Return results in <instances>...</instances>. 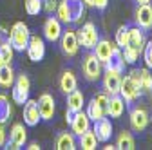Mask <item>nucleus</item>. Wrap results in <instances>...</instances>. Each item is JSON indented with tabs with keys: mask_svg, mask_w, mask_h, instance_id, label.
Masks as SVG:
<instances>
[{
	"mask_svg": "<svg viewBox=\"0 0 152 150\" xmlns=\"http://www.w3.org/2000/svg\"><path fill=\"white\" fill-rule=\"evenodd\" d=\"M85 15V4L82 0H62L56 6V16L62 24L80 22Z\"/></svg>",
	"mask_w": 152,
	"mask_h": 150,
	"instance_id": "nucleus-2",
	"label": "nucleus"
},
{
	"mask_svg": "<svg viewBox=\"0 0 152 150\" xmlns=\"http://www.w3.org/2000/svg\"><path fill=\"white\" fill-rule=\"evenodd\" d=\"M136 25L141 29L152 27V6L150 4H138L136 7Z\"/></svg>",
	"mask_w": 152,
	"mask_h": 150,
	"instance_id": "nucleus-16",
	"label": "nucleus"
},
{
	"mask_svg": "<svg viewBox=\"0 0 152 150\" xmlns=\"http://www.w3.org/2000/svg\"><path fill=\"white\" fill-rule=\"evenodd\" d=\"M60 47H62V52L65 56H76V52H78V49H80V44H78V36H76L74 29L62 31V34H60Z\"/></svg>",
	"mask_w": 152,
	"mask_h": 150,
	"instance_id": "nucleus-6",
	"label": "nucleus"
},
{
	"mask_svg": "<svg viewBox=\"0 0 152 150\" xmlns=\"http://www.w3.org/2000/svg\"><path fill=\"white\" fill-rule=\"evenodd\" d=\"M29 92H31V82L26 74H18L15 78V83H13V90H11V98L15 103L18 105H24L27 100H29Z\"/></svg>",
	"mask_w": 152,
	"mask_h": 150,
	"instance_id": "nucleus-4",
	"label": "nucleus"
},
{
	"mask_svg": "<svg viewBox=\"0 0 152 150\" xmlns=\"http://www.w3.org/2000/svg\"><path fill=\"white\" fill-rule=\"evenodd\" d=\"M80 146L83 148V150H94L98 146V139H96V136H94V132L89 128V130H85V132L80 136Z\"/></svg>",
	"mask_w": 152,
	"mask_h": 150,
	"instance_id": "nucleus-27",
	"label": "nucleus"
},
{
	"mask_svg": "<svg viewBox=\"0 0 152 150\" xmlns=\"http://www.w3.org/2000/svg\"><path fill=\"white\" fill-rule=\"evenodd\" d=\"M83 105H85V98H83V94H82L78 89H74L72 92H69V94H67V108L69 110L78 112V110L83 108Z\"/></svg>",
	"mask_w": 152,
	"mask_h": 150,
	"instance_id": "nucleus-23",
	"label": "nucleus"
},
{
	"mask_svg": "<svg viewBox=\"0 0 152 150\" xmlns=\"http://www.w3.org/2000/svg\"><path fill=\"white\" fill-rule=\"evenodd\" d=\"M36 103H38V110H40V118L42 119L49 121V119L54 118V110L56 108H54V98L51 94L44 92V94L36 100Z\"/></svg>",
	"mask_w": 152,
	"mask_h": 150,
	"instance_id": "nucleus-14",
	"label": "nucleus"
},
{
	"mask_svg": "<svg viewBox=\"0 0 152 150\" xmlns=\"http://www.w3.org/2000/svg\"><path fill=\"white\" fill-rule=\"evenodd\" d=\"M29 36H31L29 27L24 22H15L13 27L9 29V44L13 45L15 51L24 52L27 47V42H29Z\"/></svg>",
	"mask_w": 152,
	"mask_h": 150,
	"instance_id": "nucleus-3",
	"label": "nucleus"
},
{
	"mask_svg": "<svg viewBox=\"0 0 152 150\" xmlns=\"http://www.w3.org/2000/svg\"><path fill=\"white\" fill-rule=\"evenodd\" d=\"M114 47H116V45L110 44L109 40H98V44L94 45V54H96V58L102 63H105L109 60V56H110V52H112Z\"/></svg>",
	"mask_w": 152,
	"mask_h": 150,
	"instance_id": "nucleus-21",
	"label": "nucleus"
},
{
	"mask_svg": "<svg viewBox=\"0 0 152 150\" xmlns=\"http://www.w3.org/2000/svg\"><path fill=\"white\" fill-rule=\"evenodd\" d=\"M27 148H29V150H38V148H40V146H38L36 143H31V145H29Z\"/></svg>",
	"mask_w": 152,
	"mask_h": 150,
	"instance_id": "nucleus-40",
	"label": "nucleus"
},
{
	"mask_svg": "<svg viewBox=\"0 0 152 150\" xmlns=\"http://www.w3.org/2000/svg\"><path fill=\"white\" fill-rule=\"evenodd\" d=\"M87 116H89V119L91 121H98V119H102V118H105L107 114H105V110L102 108V105L96 101V100H91L89 103H87Z\"/></svg>",
	"mask_w": 152,
	"mask_h": 150,
	"instance_id": "nucleus-25",
	"label": "nucleus"
},
{
	"mask_svg": "<svg viewBox=\"0 0 152 150\" xmlns=\"http://www.w3.org/2000/svg\"><path fill=\"white\" fill-rule=\"evenodd\" d=\"M116 148H120V150H132V148H136V143H134V138H132V134L127 132V130H123V132L118 136Z\"/></svg>",
	"mask_w": 152,
	"mask_h": 150,
	"instance_id": "nucleus-28",
	"label": "nucleus"
},
{
	"mask_svg": "<svg viewBox=\"0 0 152 150\" xmlns=\"http://www.w3.org/2000/svg\"><path fill=\"white\" fill-rule=\"evenodd\" d=\"M24 7H26V13L29 16H36L42 11V0H26Z\"/></svg>",
	"mask_w": 152,
	"mask_h": 150,
	"instance_id": "nucleus-31",
	"label": "nucleus"
},
{
	"mask_svg": "<svg viewBox=\"0 0 152 150\" xmlns=\"http://www.w3.org/2000/svg\"><path fill=\"white\" fill-rule=\"evenodd\" d=\"M6 145V130L2 127V123H0V146H4Z\"/></svg>",
	"mask_w": 152,
	"mask_h": 150,
	"instance_id": "nucleus-38",
	"label": "nucleus"
},
{
	"mask_svg": "<svg viewBox=\"0 0 152 150\" xmlns=\"http://www.w3.org/2000/svg\"><path fill=\"white\" fill-rule=\"evenodd\" d=\"M40 121H42V118H40V110H38L36 100H27L24 103V123L27 127H36Z\"/></svg>",
	"mask_w": 152,
	"mask_h": 150,
	"instance_id": "nucleus-15",
	"label": "nucleus"
},
{
	"mask_svg": "<svg viewBox=\"0 0 152 150\" xmlns=\"http://www.w3.org/2000/svg\"><path fill=\"white\" fill-rule=\"evenodd\" d=\"M140 94H141L140 87L132 82V78L129 76V74H127L125 78H121V83H120V96L125 100V103H130V101L138 100Z\"/></svg>",
	"mask_w": 152,
	"mask_h": 150,
	"instance_id": "nucleus-10",
	"label": "nucleus"
},
{
	"mask_svg": "<svg viewBox=\"0 0 152 150\" xmlns=\"http://www.w3.org/2000/svg\"><path fill=\"white\" fill-rule=\"evenodd\" d=\"M123 69H125V58H123L121 49L116 45V47L112 49L109 60L105 62V71H114V72H120V74H121Z\"/></svg>",
	"mask_w": 152,
	"mask_h": 150,
	"instance_id": "nucleus-18",
	"label": "nucleus"
},
{
	"mask_svg": "<svg viewBox=\"0 0 152 150\" xmlns=\"http://www.w3.org/2000/svg\"><path fill=\"white\" fill-rule=\"evenodd\" d=\"M11 118V103L7 100V96L0 94V123H6Z\"/></svg>",
	"mask_w": 152,
	"mask_h": 150,
	"instance_id": "nucleus-30",
	"label": "nucleus"
},
{
	"mask_svg": "<svg viewBox=\"0 0 152 150\" xmlns=\"http://www.w3.org/2000/svg\"><path fill=\"white\" fill-rule=\"evenodd\" d=\"M103 148H105V150H114V148H116V145H105Z\"/></svg>",
	"mask_w": 152,
	"mask_h": 150,
	"instance_id": "nucleus-41",
	"label": "nucleus"
},
{
	"mask_svg": "<svg viewBox=\"0 0 152 150\" xmlns=\"http://www.w3.org/2000/svg\"><path fill=\"white\" fill-rule=\"evenodd\" d=\"M27 141V132H26V127L22 123H15L13 128L9 130V139L6 143V148H11V150H18L22 148Z\"/></svg>",
	"mask_w": 152,
	"mask_h": 150,
	"instance_id": "nucleus-9",
	"label": "nucleus"
},
{
	"mask_svg": "<svg viewBox=\"0 0 152 150\" xmlns=\"http://www.w3.org/2000/svg\"><path fill=\"white\" fill-rule=\"evenodd\" d=\"M141 54H143V60H145L147 69H152V40L145 44V47H143V52H141Z\"/></svg>",
	"mask_w": 152,
	"mask_h": 150,
	"instance_id": "nucleus-33",
	"label": "nucleus"
},
{
	"mask_svg": "<svg viewBox=\"0 0 152 150\" xmlns=\"http://www.w3.org/2000/svg\"><path fill=\"white\" fill-rule=\"evenodd\" d=\"M76 87H78V80H76L74 72L72 71H64L62 76H60V89H62V92L69 94V92H72Z\"/></svg>",
	"mask_w": 152,
	"mask_h": 150,
	"instance_id": "nucleus-22",
	"label": "nucleus"
},
{
	"mask_svg": "<svg viewBox=\"0 0 152 150\" xmlns=\"http://www.w3.org/2000/svg\"><path fill=\"white\" fill-rule=\"evenodd\" d=\"M13 52H15V49H13L11 44H6V45L0 47V54H2V58H4L6 63H11L13 62Z\"/></svg>",
	"mask_w": 152,
	"mask_h": 150,
	"instance_id": "nucleus-34",
	"label": "nucleus"
},
{
	"mask_svg": "<svg viewBox=\"0 0 152 150\" xmlns=\"http://www.w3.org/2000/svg\"><path fill=\"white\" fill-rule=\"evenodd\" d=\"M107 6H109V0H94V4H92V7H96L100 11H103Z\"/></svg>",
	"mask_w": 152,
	"mask_h": 150,
	"instance_id": "nucleus-37",
	"label": "nucleus"
},
{
	"mask_svg": "<svg viewBox=\"0 0 152 150\" xmlns=\"http://www.w3.org/2000/svg\"><path fill=\"white\" fill-rule=\"evenodd\" d=\"M82 69H83V74H85V78L89 82H96L102 76V62L96 58V54H94V52H89L83 58Z\"/></svg>",
	"mask_w": 152,
	"mask_h": 150,
	"instance_id": "nucleus-7",
	"label": "nucleus"
},
{
	"mask_svg": "<svg viewBox=\"0 0 152 150\" xmlns=\"http://www.w3.org/2000/svg\"><path fill=\"white\" fill-rule=\"evenodd\" d=\"M136 2H138V4H148L150 0H136Z\"/></svg>",
	"mask_w": 152,
	"mask_h": 150,
	"instance_id": "nucleus-44",
	"label": "nucleus"
},
{
	"mask_svg": "<svg viewBox=\"0 0 152 150\" xmlns=\"http://www.w3.org/2000/svg\"><path fill=\"white\" fill-rule=\"evenodd\" d=\"M15 78L16 76H15V71H13L11 63H6L4 67H0V87H6V89L13 87Z\"/></svg>",
	"mask_w": 152,
	"mask_h": 150,
	"instance_id": "nucleus-24",
	"label": "nucleus"
},
{
	"mask_svg": "<svg viewBox=\"0 0 152 150\" xmlns=\"http://www.w3.org/2000/svg\"><path fill=\"white\" fill-rule=\"evenodd\" d=\"M89 128H91V119L87 116V112H83V108H82V110H78L74 114V118L71 121V130L80 138L85 130H89Z\"/></svg>",
	"mask_w": 152,
	"mask_h": 150,
	"instance_id": "nucleus-19",
	"label": "nucleus"
},
{
	"mask_svg": "<svg viewBox=\"0 0 152 150\" xmlns=\"http://www.w3.org/2000/svg\"><path fill=\"white\" fill-rule=\"evenodd\" d=\"M74 148H76V141L71 132H62L56 138V150H74Z\"/></svg>",
	"mask_w": 152,
	"mask_h": 150,
	"instance_id": "nucleus-26",
	"label": "nucleus"
},
{
	"mask_svg": "<svg viewBox=\"0 0 152 150\" xmlns=\"http://www.w3.org/2000/svg\"><path fill=\"white\" fill-rule=\"evenodd\" d=\"M6 65V62H4V58H2V54H0V67H4Z\"/></svg>",
	"mask_w": 152,
	"mask_h": 150,
	"instance_id": "nucleus-43",
	"label": "nucleus"
},
{
	"mask_svg": "<svg viewBox=\"0 0 152 150\" xmlns=\"http://www.w3.org/2000/svg\"><path fill=\"white\" fill-rule=\"evenodd\" d=\"M125 112V100L120 94L109 96V107H107V116L110 118H121V114Z\"/></svg>",
	"mask_w": 152,
	"mask_h": 150,
	"instance_id": "nucleus-20",
	"label": "nucleus"
},
{
	"mask_svg": "<svg viewBox=\"0 0 152 150\" xmlns=\"http://www.w3.org/2000/svg\"><path fill=\"white\" fill-rule=\"evenodd\" d=\"M74 114H76V112H72V110H69V108H67V112H65V121H67V125H71V121H72Z\"/></svg>",
	"mask_w": 152,
	"mask_h": 150,
	"instance_id": "nucleus-39",
	"label": "nucleus"
},
{
	"mask_svg": "<svg viewBox=\"0 0 152 150\" xmlns=\"http://www.w3.org/2000/svg\"><path fill=\"white\" fill-rule=\"evenodd\" d=\"M83 4H85V6H91V7H92V4H94V0H83Z\"/></svg>",
	"mask_w": 152,
	"mask_h": 150,
	"instance_id": "nucleus-42",
	"label": "nucleus"
},
{
	"mask_svg": "<svg viewBox=\"0 0 152 150\" xmlns=\"http://www.w3.org/2000/svg\"><path fill=\"white\" fill-rule=\"evenodd\" d=\"M92 132H94V136H96L98 143H107L112 138V123H110V119L102 118L98 121H94Z\"/></svg>",
	"mask_w": 152,
	"mask_h": 150,
	"instance_id": "nucleus-13",
	"label": "nucleus"
},
{
	"mask_svg": "<svg viewBox=\"0 0 152 150\" xmlns=\"http://www.w3.org/2000/svg\"><path fill=\"white\" fill-rule=\"evenodd\" d=\"M140 89L141 92L152 90V74L148 69H140Z\"/></svg>",
	"mask_w": 152,
	"mask_h": 150,
	"instance_id": "nucleus-29",
	"label": "nucleus"
},
{
	"mask_svg": "<svg viewBox=\"0 0 152 150\" xmlns=\"http://www.w3.org/2000/svg\"><path fill=\"white\" fill-rule=\"evenodd\" d=\"M127 36H129V25H121L116 31V45L120 49H123L127 45Z\"/></svg>",
	"mask_w": 152,
	"mask_h": 150,
	"instance_id": "nucleus-32",
	"label": "nucleus"
},
{
	"mask_svg": "<svg viewBox=\"0 0 152 150\" xmlns=\"http://www.w3.org/2000/svg\"><path fill=\"white\" fill-rule=\"evenodd\" d=\"M120 83H121L120 72L105 71V74H103V89H105L107 94H110V96L120 94Z\"/></svg>",
	"mask_w": 152,
	"mask_h": 150,
	"instance_id": "nucleus-17",
	"label": "nucleus"
},
{
	"mask_svg": "<svg viewBox=\"0 0 152 150\" xmlns=\"http://www.w3.org/2000/svg\"><path fill=\"white\" fill-rule=\"evenodd\" d=\"M62 22L58 20V16H49L44 24V36L49 42H58L62 34Z\"/></svg>",
	"mask_w": 152,
	"mask_h": 150,
	"instance_id": "nucleus-12",
	"label": "nucleus"
},
{
	"mask_svg": "<svg viewBox=\"0 0 152 150\" xmlns=\"http://www.w3.org/2000/svg\"><path fill=\"white\" fill-rule=\"evenodd\" d=\"M129 119H130L132 130H136V132H143V130L147 128V125H148V121H150V118H148V114H147V110L141 108V107H134V108H132Z\"/></svg>",
	"mask_w": 152,
	"mask_h": 150,
	"instance_id": "nucleus-11",
	"label": "nucleus"
},
{
	"mask_svg": "<svg viewBox=\"0 0 152 150\" xmlns=\"http://www.w3.org/2000/svg\"><path fill=\"white\" fill-rule=\"evenodd\" d=\"M56 6H58V0H42V9L49 15L56 11Z\"/></svg>",
	"mask_w": 152,
	"mask_h": 150,
	"instance_id": "nucleus-35",
	"label": "nucleus"
},
{
	"mask_svg": "<svg viewBox=\"0 0 152 150\" xmlns=\"http://www.w3.org/2000/svg\"><path fill=\"white\" fill-rule=\"evenodd\" d=\"M145 34L141 31V27H129V36H127V45L121 49L125 63H136V60L140 58V54L143 52L145 47Z\"/></svg>",
	"mask_w": 152,
	"mask_h": 150,
	"instance_id": "nucleus-1",
	"label": "nucleus"
},
{
	"mask_svg": "<svg viewBox=\"0 0 152 150\" xmlns=\"http://www.w3.org/2000/svg\"><path fill=\"white\" fill-rule=\"evenodd\" d=\"M9 44V29H6L4 25H0V47Z\"/></svg>",
	"mask_w": 152,
	"mask_h": 150,
	"instance_id": "nucleus-36",
	"label": "nucleus"
},
{
	"mask_svg": "<svg viewBox=\"0 0 152 150\" xmlns=\"http://www.w3.org/2000/svg\"><path fill=\"white\" fill-rule=\"evenodd\" d=\"M26 52L29 56L31 62H42L44 56H45V44L38 34H31L29 36V42L26 47Z\"/></svg>",
	"mask_w": 152,
	"mask_h": 150,
	"instance_id": "nucleus-8",
	"label": "nucleus"
},
{
	"mask_svg": "<svg viewBox=\"0 0 152 150\" xmlns=\"http://www.w3.org/2000/svg\"><path fill=\"white\" fill-rule=\"evenodd\" d=\"M76 36H78V44L83 47V49H94V45L98 44V31H96V25L92 22H85L82 25V29L76 31Z\"/></svg>",
	"mask_w": 152,
	"mask_h": 150,
	"instance_id": "nucleus-5",
	"label": "nucleus"
}]
</instances>
